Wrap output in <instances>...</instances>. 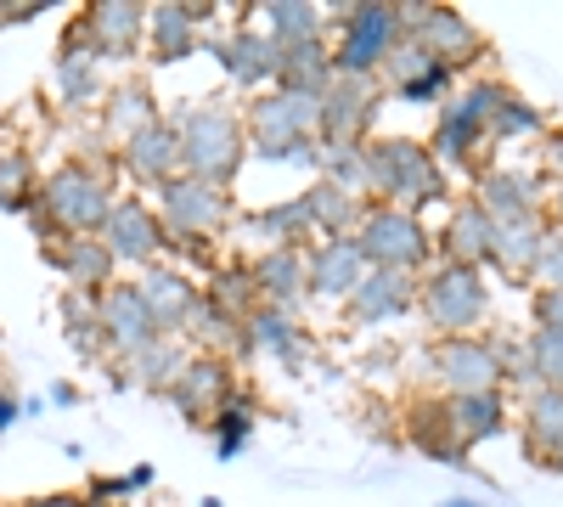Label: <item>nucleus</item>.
<instances>
[{
  "label": "nucleus",
  "instance_id": "obj_1",
  "mask_svg": "<svg viewBox=\"0 0 563 507\" xmlns=\"http://www.w3.org/2000/svg\"><path fill=\"white\" fill-rule=\"evenodd\" d=\"M366 175H372V203H395V209H429L451 198V175L429 153L422 135H372L366 142Z\"/></svg>",
  "mask_w": 563,
  "mask_h": 507
},
{
  "label": "nucleus",
  "instance_id": "obj_2",
  "mask_svg": "<svg viewBox=\"0 0 563 507\" xmlns=\"http://www.w3.org/2000/svg\"><path fill=\"white\" fill-rule=\"evenodd\" d=\"M169 124L180 130V164H186V175H198V180H209V187L231 192V180H238V169L249 158L243 113L209 97V102H186Z\"/></svg>",
  "mask_w": 563,
  "mask_h": 507
},
{
  "label": "nucleus",
  "instance_id": "obj_3",
  "mask_svg": "<svg viewBox=\"0 0 563 507\" xmlns=\"http://www.w3.org/2000/svg\"><path fill=\"white\" fill-rule=\"evenodd\" d=\"M417 316L429 321L434 339H474L490 316V294H485V276L467 271V265H429L417 288Z\"/></svg>",
  "mask_w": 563,
  "mask_h": 507
},
{
  "label": "nucleus",
  "instance_id": "obj_4",
  "mask_svg": "<svg viewBox=\"0 0 563 507\" xmlns=\"http://www.w3.org/2000/svg\"><path fill=\"white\" fill-rule=\"evenodd\" d=\"M158 220L169 232V249L209 254V243L231 225V192L198 175H175L169 187H158Z\"/></svg>",
  "mask_w": 563,
  "mask_h": 507
},
{
  "label": "nucleus",
  "instance_id": "obj_5",
  "mask_svg": "<svg viewBox=\"0 0 563 507\" xmlns=\"http://www.w3.org/2000/svg\"><path fill=\"white\" fill-rule=\"evenodd\" d=\"M34 203L52 214V225L63 238H97L108 225V209H113V180L102 175V164L74 158V164H63L52 180H45Z\"/></svg>",
  "mask_w": 563,
  "mask_h": 507
},
{
  "label": "nucleus",
  "instance_id": "obj_6",
  "mask_svg": "<svg viewBox=\"0 0 563 507\" xmlns=\"http://www.w3.org/2000/svg\"><path fill=\"white\" fill-rule=\"evenodd\" d=\"M355 243H361L372 271L422 276L434 265V238H429V225H422V214L395 209V203H366V214L355 225Z\"/></svg>",
  "mask_w": 563,
  "mask_h": 507
},
{
  "label": "nucleus",
  "instance_id": "obj_7",
  "mask_svg": "<svg viewBox=\"0 0 563 507\" xmlns=\"http://www.w3.org/2000/svg\"><path fill=\"white\" fill-rule=\"evenodd\" d=\"M400 40H406L400 7L361 0V7H344L339 23H333V63H339L344 79H378Z\"/></svg>",
  "mask_w": 563,
  "mask_h": 507
},
{
  "label": "nucleus",
  "instance_id": "obj_8",
  "mask_svg": "<svg viewBox=\"0 0 563 507\" xmlns=\"http://www.w3.org/2000/svg\"><path fill=\"white\" fill-rule=\"evenodd\" d=\"M422 366L434 373L440 395H496L507 384L501 373V355L490 339H434L429 350H422Z\"/></svg>",
  "mask_w": 563,
  "mask_h": 507
},
{
  "label": "nucleus",
  "instance_id": "obj_9",
  "mask_svg": "<svg viewBox=\"0 0 563 507\" xmlns=\"http://www.w3.org/2000/svg\"><path fill=\"white\" fill-rule=\"evenodd\" d=\"M243 130H249V153L254 147H276V142H321V102L305 90H260L243 108Z\"/></svg>",
  "mask_w": 563,
  "mask_h": 507
},
{
  "label": "nucleus",
  "instance_id": "obj_10",
  "mask_svg": "<svg viewBox=\"0 0 563 507\" xmlns=\"http://www.w3.org/2000/svg\"><path fill=\"white\" fill-rule=\"evenodd\" d=\"M400 23H406V40H417L434 63H445L451 74L474 68L485 57V34L474 29V18H462L456 7H400Z\"/></svg>",
  "mask_w": 563,
  "mask_h": 507
},
{
  "label": "nucleus",
  "instance_id": "obj_11",
  "mask_svg": "<svg viewBox=\"0 0 563 507\" xmlns=\"http://www.w3.org/2000/svg\"><path fill=\"white\" fill-rule=\"evenodd\" d=\"M203 52L225 68V79L238 85V90H249V97H260V90H271L276 85V40L260 29V23H238L231 34H203Z\"/></svg>",
  "mask_w": 563,
  "mask_h": 507
},
{
  "label": "nucleus",
  "instance_id": "obj_12",
  "mask_svg": "<svg viewBox=\"0 0 563 507\" xmlns=\"http://www.w3.org/2000/svg\"><path fill=\"white\" fill-rule=\"evenodd\" d=\"M238 395V373H231L225 355H209V350H192L180 366V378L169 384V406L180 411L192 429H209L214 411Z\"/></svg>",
  "mask_w": 563,
  "mask_h": 507
},
{
  "label": "nucleus",
  "instance_id": "obj_13",
  "mask_svg": "<svg viewBox=\"0 0 563 507\" xmlns=\"http://www.w3.org/2000/svg\"><path fill=\"white\" fill-rule=\"evenodd\" d=\"M102 243H108V254H113V265H158V254L169 249V232H164V220H158V209L147 203V198H113V209H108V225L97 232Z\"/></svg>",
  "mask_w": 563,
  "mask_h": 507
},
{
  "label": "nucleus",
  "instance_id": "obj_14",
  "mask_svg": "<svg viewBox=\"0 0 563 507\" xmlns=\"http://www.w3.org/2000/svg\"><path fill=\"white\" fill-rule=\"evenodd\" d=\"M97 316H102V339H108V350H113L119 361H130V355H141L147 344L164 339L135 283H108V288L97 294Z\"/></svg>",
  "mask_w": 563,
  "mask_h": 507
},
{
  "label": "nucleus",
  "instance_id": "obj_15",
  "mask_svg": "<svg viewBox=\"0 0 563 507\" xmlns=\"http://www.w3.org/2000/svg\"><path fill=\"white\" fill-rule=\"evenodd\" d=\"M384 108L378 79H333V90L321 97V142H372V119Z\"/></svg>",
  "mask_w": 563,
  "mask_h": 507
},
{
  "label": "nucleus",
  "instance_id": "obj_16",
  "mask_svg": "<svg viewBox=\"0 0 563 507\" xmlns=\"http://www.w3.org/2000/svg\"><path fill=\"white\" fill-rule=\"evenodd\" d=\"M135 288H141V299H147V310H153V321H158L164 339L192 333V321H198V310H203V288H198L186 271H175V265H147V271L135 276Z\"/></svg>",
  "mask_w": 563,
  "mask_h": 507
},
{
  "label": "nucleus",
  "instance_id": "obj_17",
  "mask_svg": "<svg viewBox=\"0 0 563 507\" xmlns=\"http://www.w3.org/2000/svg\"><path fill=\"white\" fill-rule=\"evenodd\" d=\"M305 254H310V299L321 305H350L361 276L372 271L355 238H316Z\"/></svg>",
  "mask_w": 563,
  "mask_h": 507
},
{
  "label": "nucleus",
  "instance_id": "obj_18",
  "mask_svg": "<svg viewBox=\"0 0 563 507\" xmlns=\"http://www.w3.org/2000/svg\"><path fill=\"white\" fill-rule=\"evenodd\" d=\"M417 288L422 276H406V271H366L361 288L350 294L344 316L355 321V328H384V321H400L417 310Z\"/></svg>",
  "mask_w": 563,
  "mask_h": 507
},
{
  "label": "nucleus",
  "instance_id": "obj_19",
  "mask_svg": "<svg viewBox=\"0 0 563 507\" xmlns=\"http://www.w3.org/2000/svg\"><path fill=\"white\" fill-rule=\"evenodd\" d=\"M119 169L130 180H141V187H153V192L169 187L175 175H186V164H180V130L169 119H158L141 135H130V142L119 147Z\"/></svg>",
  "mask_w": 563,
  "mask_h": 507
},
{
  "label": "nucleus",
  "instance_id": "obj_20",
  "mask_svg": "<svg viewBox=\"0 0 563 507\" xmlns=\"http://www.w3.org/2000/svg\"><path fill=\"white\" fill-rule=\"evenodd\" d=\"M496 254V220L467 198L451 209V220L440 225V238H434V260L440 265H467V271H485Z\"/></svg>",
  "mask_w": 563,
  "mask_h": 507
},
{
  "label": "nucleus",
  "instance_id": "obj_21",
  "mask_svg": "<svg viewBox=\"0 0 563 507\" xmlns=\"http://www.w3.org/2000/svg\"><path fill=\"white\" fill-rule=\"evenodd\" d=\"M57 90H63V102L68 108H97L108 102V79H102V57H97V45H90L85 23H74L57 45Z\"/></svg>",
  "mask_w": 563,
  "mask_h": 507
},
{
  "label": "nucleus",
  "instance_id": "obj_22",
  "mask_svg": "<svg viewBox=\"0 0 563 507\" xmlns=\"http://www.w3.org/2000/svg\"><path fill=\"white\" fill-rule=\"evenodd\" d=\"M249 276H254L260 305H282L299 316V305L310 299V254L305 249H260Z\"/></svg>",
  "mask_w": 563,
  "mask_h": 507
},
{
  "label": "nucleus",
  "instance_id": "obj_23",
  "mask_svg": "<svg viewBox=\"0 0 563 507\" xmlns=\"http://www.w3.org/2000/svg\"><path fill=\"white\" fill-rule=\"evenodd\" d=\"M474 203L490 214V220H512V214H541L547 209V180L536 169H479L474 180Z\"/></svg>",
  "mask_w": 563,
  "mask_h": 507
},
{
  "label": "nucleus",
  "instance_id": "obj_24",
  "mask_svg": "<svg viewBox=\"0 0 563 507\" xmlns=\"http://www.w3.org/2000/svg\"><path fill=\"white\" fill-rule=\"evenodd\" d=\"M214 7H147V57L153 63H180L192 57L209 34Z\"/></svg>",
  "mask_w": 563,
  "mask_h": 507
},
{
  "label": "nucleus",
  "instance_id": "obj_25",
  "mask_svg": "<svg viewBox=\"0 0 563 507\" xmlns=\"http://www.w3.org/2000/svg\"><path fill=\"white\" fill-rule=\"evenodd\" d=\"M85 34L97 45V57H135L141 45H147V7H135V0H102V7H90L85 18Z\"/></svg>",
  "mask_w": 563,
  "mask_h": 507
},
{
  "label": "nucleus",
  "instance_id": "obj_26",
  "mask_svg": "<svg viewBox=\"0 0 563 507\" xmlns=\"http://www.w3.org/2000/svg\"><path fill=\"white\" fill-rule=\"evenodd\" d=\"M406 440L417 445V451H429V456H440V463H451V469H462L467 463V445L456 440V429H451V411H445V395H411L406 400Z\"/></svg>",
  "mask_w": 563,
  "mask_h": 507
},
{
  "label": "nucleus",
  "instance_id": "obj_27",
  "mask_svg": "<svg viewBox=\"0 0 563 507\" xmlns=\"http://www.w3.org/2000/svg\"><path fill=\"white\" fill-rule=\"evenodd\" d=\"M276 85L282 90H305V97H327L339 79V63H333V40H305V45H276Z\"/></svg>",
  "mask_w": 563,
  "mask_h": 507
},
{
  "label": "nucleus",
  "instance_id": "obj_28",
  "mask_svg": "<svg viewBox=\"0 0 563 507\" xmlns=\"http://www.w3.org/2000/svg\"><path fill=\"white\" fill-rule=\"evenodd\" d=\"M547 232H552L547 209H541V214H512V220H496V254H490V265L507 276V283H530V265H536V254H541Z\"/></svg>",
  "mask_w": 563,
  "mask_h": 507
},
{
  "label": "nucleus",
  "instance_id": "obj_29",
  "mask_svg": "<svg viewBox=\"0 0 563 507\" xmlns=\"http://www.w3.org/2000/svg\"><path fill=\"white\" fill-rule=\"evenodd\" d=\"M45 260H52L63 276H68V288L79 294H102L113 283V254L102 238H68V243H45Z\"/></svg>",
  "mask_w": 563,
  "mask_h": 507
},
{
  "label": "nucleus",
  "instance_id": "obj_30",
  "mask_svg": "<svg viewBox=\"0 0 563 507\" xmlns=\"http://www.w3.org/2000/svg\"><path fill=\"white\" fill-rule=\"evenodd\" d=\"M445 411H451V429H456V440H462L467 451L485 445V440H496V434H507V423H512L501 389H496V395H445Z\"/></svg>",
  "mask_w": 563,
  "mask_h": 507
},
{
  "label": "nucleus",
  "instance_id": "obj_31",
  "mask_svg": "<svg viewBox=\"0 0 563 507\" xmlns=\"http://www.w3.org/2000/svg\"><path fill=\"white\" fill-rule=\"evenodd\" d=\"M299 203H305V214H310V232H321V238H355V225H361V214H366L361 198H350L344 187H333V180H321V175L299 192Z\"/></svg>",
  "mask_w": 563,
  "mask_h": 507
},
{
  "label": "nucleus",
  "instance_id": "obj_32",
  "mask_svg": "<svg viewBox=\"0 0 563 507\" xmlns=\"http://www.w3.org/2000/svg\"><path fill=\"white\" fill-rule=\"evenodd\" d=\"M249 350H271L282 361H305L310 355V333L299 328V316L294 310H282V305H254L249 316Z\"/></svg>",
  "mask_w": 563,
  "mask_h": 507
},
{
  "label": "nucleus",
  "instance_id": "obj_33",
  "mask_svg": "<svg viewBox=\"0 0 563 507\" xmlns=\"http://www.w3.org/2000/svg\"><path fill=\"white\" fill-rule=\"evenodd\" d=\"M525 451L547 469L552 456H563V395L558 389H530L525 395Z\"/></svg>",
  "mask_w": 563,
  "mask_h": 507
},
{
  "label": "nucleus",
  "instance_id": "obj_34",
  "mask_svg": "<svg viewBox=\"0 0 563 507\" xmlns=\"http://www.w3.org/2000/svg\"><path fill=\"white\" fill-rule=\"evenodd\" d=\"M164 113H158V97L141 79H130V85H113L108 90V102H102V124H108V135L124 147L130 135H141L147 124H158Z\"/></svg>",
  "mask_w": 563,
  "mask_h": 507
},
{
  "label": "nucleus",
  "instance_id": "obj_35",
  "mask_svg": "<svg viewBox=\"0 0 563 507\" xmlns=\"http://www.w3.org/2000/svg\"><path fill=\"white\" fill-rule=\"evenodd\" d=\"M260 29L276 45H305V40H327V12L310 7V0H271V7H260Z\"/></svg>",
  "mask_w": 563,
  "mask_h": 507
},
{
  "label": "nucleus",
  "instance_id": "obj_36",
  "mask_svg": "<svg viewBox=\"0 0 563 507\" xmlns=\"http://www.w3.org/2000/svg\"><path fill=\"white\" fill-rule=\"evenodd\" d=\"M186 350L180 339H158V344H147L141 355H130V361H119L124 366V384H135V389H164L169 395V384L180 378V366H186Z\"/></svg>",
  "mask_w": 563,
  "mask_h": 507
},
{
  "label": "nucleus",
  "instance_id": "obj_37",
  "mask_svg": "<svg viewBox=\"0 0 563 507\" xmlns=\"http://www.w3.org/2000/svg\"><path fill=\"white\" fill-rule=\"evenodd\" d=\"M249 232H260L265 249H305V243L316 238V232H310V214H305L299 198L254 209V214H249Z\"/></svg>",
  "mask_w": 563,
  "mask_h": 507
},
{
  "label": "nucleus",
  "instance_id": "obj_38",
  "mask_svg": "<svg viewBox=\"0 0 563 507\" xmlns=\"http://www.w3.org/2000/svg\"><path fill=\"white\" fill-rule=\"evenodd\" d=\"M541 135H547V113L530 97H519V90H507V102L490 119V147H512V142H536L541 147Z\"/></svg>",
  "mask_w": 563,
  "mask_h": 507
},
{
  "label": "nucleus",
  "instance_id": "obj_39",
  "mask_svg": "<svg viewBox=\"0 0 563 507\" xmlns=\"http://www.w3.org/2000/svg\"><path fill=\"white\" fill-rule=\"evenodd\" d=\"M321 180L344 187L350 198H372V175H366V142H321Z\"/></svg>",
  "mask_w": 563,
  "mask_h": 507
},
{
  "label": "nucleus",
  "instance_id": "obj_40",
  "mask_svg": "<svg viewBox=\"0 0 563 507\" xmlns=\"http://www.w3.org/2000/svg\"><path fill=\"white\" fill-rule=\"evenodd\" d=\"M203 299H209L214 310H225V316L249 321V316H254V305H260L249 265H220V271H209V288H203Z\"/></svg>",
  "mask_w": 563,
  "mask_h": 507
},
{
  "label": "nucleus",
  "instance_id": "obj_41",
  "mask_svg": "<svg viewBox=\"0 0 563 507\" xmlns=\"http://www.w3.org/2000/svg\"><path fill=\"white\" fill-rule=\"evenodd\" d=\"M209 434H214V451H220V463H231L249 440H254V400L249 395H231L220 411H214V423H209Z\"/></svg>",
  "mask_w": 563,
  "mask_h": 507
},
{
  "label": "nucleus",
  "instance_id": "obj_42",
  "mask_svg": "<svg viewBox=\"0 0 563 507\" xmlns=\"http://www.w3.org/2000/svg\"><path fill=\"white\" fill-rule=\"evenodd\" d=\"M63 333L79 344V355L108 350V339H102V316H97V294H79V288L63 294Z\"/></svg>",
  "mask_w": 563,
  "mask_h": 507
},
{
  "label": "nucleus",
  "instance_id": "obj_43",
  "mask_svg": "<svg viewBox=\"0 0 563 507\" xmlns=\"http://www.w3.org/2000/svg\"><path fill=\"white\" fill-rule=\"evenodd\" d=\"M34 198H40V187H34L29 153L7 147V153H0V214H29Z\"/></svg>",
  "mask_w": 563,
  "mask_h": 507
},
{
  "label": "nucleus",
  "instance_id": "obj_44",
  "mask_svg": "<svg viewBox=\"0 0 563 507\" xmlns=\"http://www.w3.org/2000/svg\"><path fill=\"white\" fill-rule=\"evenodd\" d=\"M434 68H445V63H434V57L422 52L417 40H400L395 52H389V63H384V74H378V85H389V90H406V85H417L422 74H434Z\"/></svg>",
  "mask_w": 563,
  "mask_h": 507
},
{
  "label": "nucleus",
  "instance_id": "obj_45",
  "mask_svg": "<svg viewBox=\"0 0 563 507\" xmlns=\"http://www.w3.org/2000/svg\"><path fill=\"white\" fill-rule=\"evenodd\" d=\"M530 366H536V389H558L563 395V333L558 328H536L530 333Z\"/></svg>",
  "mask_w": 563,
  "mask_h": 507
},
{
  "label": "nucleus",
  "instance_id": "obj_46",
  "mask_svg": "<svg viewBox=\"0 0 563 507\" xmlns=\"http://www.w3.org/2000/svg\"><path fill=\"white\" fill-rule=\"evenodd\" d=\"M530 283H536V294H563V232L558 225L547 232V243H541V254L530 265Z\"/></svg>",
  "mask_w": 563,
  "mask_h": 507
},
{
  "label": "nucleus",
  "instance_id": "obj_47",
  "mask_svg": "<svg viewBox=\"0 0 563 507\" xmlns=\"http://www.w3.org/2000/svg\"><path fill=\"white\" fill-rule=\"evenodd\" d=\"M541 169H547V187L563 180V130H547L541 135Z\"/></svg>",
  "mask_w": 563,
  "mask_h": 507
},
{
  "label": "nucleus",
  "instance_id": "obj_48",
  "mask_svg": "<svg viewBox=\"0 0 563 507\" xmlns=\"http://www.w3.org/2000/svg\"><path fill=\"white\" fill-rule=\"evenodd\" d=\"M536 328H558L563 333V294H536Z\"/></svg>",
  "mask_w": 563,
  "mask_h": 507
},
{
  "label": "nucleus",
  "instance_id": "obj_49",
  "mask_svg": "<svg viewBox=\"0 0 563 507\" xmlns=\"http://www.w3.org/2000/svg\"><path fill=\"white\" fill-rule=\"evenodd\" d=\"M45 12V0H7V7H0V29L7 23H34Z\"/></svg>",
  "mask_w": 563,
  "mask_h": 507
},
{
  "label": "nucleus",
  "instance_id": "obj_50",
  "mask_svg": "<svg viewBox=\"0 0 563 507\" xmlns=\"http://www.w3.org/2000/svg\"><path fill=\"white\" fill-rule=\"evenodd\" d=\"M18 418H23V400H18V395H7V389H0V434H7V429H12Z\"/></svg>",
  "mask_w": 563,
  "mask_h": 507
},
{
  "label": "nucleus",
  "instance_id": "obj_51",
  "mask_svg": "<svg viewBox=\"0 0 563 507\" xmlns=\"http://www.w3.org/2000/svg\"><path fill=\"white\" fill-rule=\"evenodd\" d=\"M23 507H90L85 496H68V491H52V496H34V502H23Z\"/></svg>",
  "mask_w": 563,
  "mask_h": 507
},
{
  "label": "nucleus",
  "instance_id": "obj_52",
  "mask_svg": "<svg viewBox=\"0 0 563 507\" xmlns=\"http://www.w3.org/2000/svg\"><path fill=\"white\" fill-rule=\"evenodd\" d=\"M547 220H552L558 232H563V180H558V187L547 192Z\"/></svg>",
  "mask_w": 563,
  "mask_h": 507
},
{
  "label": "nucleus",
  "instance_id": "obj_53",
  "mask_svg": "<svg viewBox=\"0 0 563 507\" xmlns=\"http://www.w3.org/2000/svg\"><path fill=\"white\" fill-rule=\"evenodd\" d=\"M45 400H52V406H79V389L63 378V384H52V395H45Z\"/></svg>",
  "mask_w": 563,
  "mask_h": 507
},
{
  "label": "nucleus",
  "instance_id": "obj_54",
  "mask_svg": "<svg viewBox=\"0 0 563 507\" xmlns=\"http://www.w3.org/2000/svg\"><path fill=\"white\" fill-rule=\"evenodd\" d=\"M124 480H130V496H135V491H147V485H153V469H130Z\"/></svg>",
  "mask_w": 563,
  "mask_h": 507
},
{
  "label": "nucleus",
  "instance_id": "obj_55",
  "mask_svg": "<svg viewBox=\"0 0 563 507\" xmlns=\"http://www.w3.org/2000/svg\"><path fill=\"white\" fill-rule=\"evenodd\" d=\"M440 507H485V502H474V496H456V502H440Z\"/></svg>",
  "mask_w": 563,
  "mask_h": 507
},
{
  "label": "nucleus",
  "instance_id": "obj_56",
  "mask_svg": "<svg viewBox=\"0 0 563 507\" xmlns=\"http://www.w3.org/2000/svg\"><path fill=\"white\" fill-rule=\"evenodd\" d=\"M547 474H558V480H563V456H552V463H547Z\"/></svg>",
  "mask_w": 563,
  "mask_h": 507
},
{
  "label": "nucleus",
  "instance_id": "obj_57",
  "mask_svg": "<svg viewBox=\"0 0 563 507\" xmlns=\"http://www.w3.org/2000/svg\"><path fill=\"white\" fill-rule=\"evenodd\" d=\"M90 507H97V502H90Z\"/></svg>",
  "mask_w": 563,
  "mask_h": 507
}]
</instances>
